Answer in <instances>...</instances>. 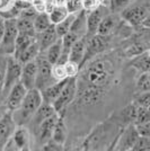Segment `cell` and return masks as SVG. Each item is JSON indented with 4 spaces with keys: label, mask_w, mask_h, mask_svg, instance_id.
Masks as SVG:
<instances>
[{
    "label": "cell",
    "mask_w": 150,
    "mask_h": 151,
    "mask_svg": "<svg viewBox=\"0 0 150 151\" xmlns=\"http://www.w3.org/2000/svg\"><path fill=\"white\" fill-rule=\"evenodd\" d=\"M118 64L110 55H97L80 68L78 81L108 91L116 80Z\"/></svg>",
    "instance_id": "6da1fadb"
},
{
    "label": "cell",
    "mask_w": 150,
    "mask_h": 151,
    "mask_svg": "<svg viewBox=\"0 0 150 151\" xmlns=\"http://www.w3.org/2000/svg\"><path fill=\"white\" fill-rule=\"evenodd\" d=\"M43 103L42 94L36 88L27 90L20 106L13 112V117L17 125H26L30 123L33 115Z\"/></svg>",
    "instance_id": "7a4b0ae2"
},
{
    "label": "cell",
    "mask_w": 150,
    "mask_h": 151,
    "mask_svg": "<svg viewBox=\"0 0 150 151\" xmlns=\"http://www.w3.org/2000/svg\"><path fill=\"white\" fill-rule=\"evenodd\" d=\"M111 44H112V35H100V34L86 35V50L80 68L93 58L105 53Z\"/></svg>",
    "instance_id": "3957f363"
},
{
    "label": "cell",
    "mask_w": 150,
    "mask_h": 151,
    "mask_svg": "<svg viewBox=\"0 0 150 151\" xmlns=\"http://www.w3.org/2000/svg\"><path fill=\"white\" fill-rule=\"evenodd\" d=\"M148 17H150L148 0H144V2L133 4V5L130 4L121 13V18H122L121 20H123L125 24L131 27L140 26L144 19Z\"/></svg>",
    "instance_id": "277c9868"
},
{
    "label": "cell",
    "mask_w": 150,
    "mask_h": 151,
    "mask_svg": "<svg viewBox=\"0 0 150 151\" xmlns=\"http://www.w3.org/2000/svg\"><path fill=\"white\" fill-rule=\"evenodd\" d=\"M76 93H77V80H76V77L68 78L60 95L58 96V98H56V101L52 103V106L54 108L56 113L60 114V115L64 114V112L67 111V108L72 104V101H75Z\"/></svg>",
    "instance_id": "5b68a950"
},
{
    "label": "cell",
    "mask_w": 150,
    "mask_h": 151,
    "mask_svg": "<svg viewBox=\"0 0 150 151\" xmlns=\"http://www.w3.org/2000/svg\"><path fill=\"white\" fill-rule=\"evenodd\" d=\"M36 82H35V88L38 89L40 91H42L46 87H49L56 80L53 79V77L51 75V67L52 64L49 63V61L44 58L42 53H40L36 59Z\"/></svg>",
    "instance_id": "8992f818"
},
{
    "label": "cell",
    "mask_w": 150,
    "mask_h": 151,
    "mask_svg": "<svg viewBox=\"0 0 150 151\" xmlns=\"http://www.w3.org/2000/svg\"><path fill=\"white\" fill-rule=\"evenodd\" d=\"M5 20V31L0 41V53L5 55H13L15 51V42L18 35L16 18L4 19Z\"/></svg>",
    "instance_id": "52a82bcc"
},
{
    "label": "cell",
    "mask_w": 150,
    "mask_h": 151,
    "mask_svg": "<svg viewBox=\"0 0 150 151\" xmlns=\"http://www.w3.org/2000/svg\"><path fill=\"white\" fill-rule=\"evenodd\" d=\"M20 72H22V64L13 55H9L8 62H7L6 73L2 82V95L7 94L15 83L19 82Z\"/></svg>",
    "instance_id": "ba28073f"
},
{
    "label": "cell",
    "mask_w": 150,
    "mask_h": 151,
    "mask_svg": "<svg viewBox=\"0 0 150 151\" xmlns=\"http://www.w3.org/2000/svg\"><path fill=\"white\" fill-rule=\"evenodd\" d=\"M138 139L139 134L136 130L134 124H128L120 132L116 148H119L120 151H131L134 145L137 143Z\"/></svg>",
    "instance_id": "9c48e42d"
},
{
    "label": "cell",
    "mask_w": 150,
    "mask_h": 151,
    "mask_svg": "<svg viewBox=\"0 0 150 151\" xmlns=\"http://www.w3.org/2000/svg\"><path fill=\"white\" fill-rule=\"evenodd\" d=\"M26 93H27V89L20 82L15 83L10 88V90L7 93L6 101H5V106H6L7 109L10 111V112L16 111L20 106Z\"/></svg>",
    "instance_id": "30bf717a"
},
{
    "label": "cell",
    "mask_w": 150,
    "mask_h": 151,
    "mask_svg": "<svg viewBox=\"0 0 150 151\" xmlns=\"http://www.w3.org/2000/svg\"><path fill=\"white\" fill-rule=\"evenodd\" d=\"M111 13L110 8L106 7L104 4L100 5L98 8L87 13V35H94L97 32V28L100 26L102 19Z\"/></svg>",
    "instance_id": "8fae6325"
},
{
    "label": "cell",
    "mask_w": 150,
    "mask_h": 151,
    "mask_svg": "<svg viewBox=\"0 0 150 151\" xmlns=\"http://www.w3.org/2000/svg\"><path fill=\"white\" fill-rule=\"evenodd\" d=\"M19 82L25 87L27 90L35 88L36 82V62L35 60L22 64V72Z\"/></svg>",
    "instance_id": "7c38bea8"
},
{
    "label": "cell",
    "mask_w": 150,
    "mask_h": 151,
    "mask_svg": "<svg viewBox=\"0 0 150 151\" xmlns=\"http://www.w3.org/2000/svg\"><path fill=\"white\" fill-rule=\"evenodd\" d=\"M17 124L13 117V112L7 111L6 114L0 120V142L6 145L7 141L12 138Z\"/></svg>",
    "instance_id": "4fadbf2b"
},
{
    "label": "cell",
    "mask_w": 150,
    "mask_h": 151,
    "mask_svg": "<svg viewBox=\"0 0 150 151\" xmlns=\"http://www.w3.org/2000/svg\"><path fill=\"white\" fill-rule=\"evenodd\" d=\"M58 117H59V114L56 113L54 115L48 117L46 120H44L36 127V130H38V137L40 139V142L42 145H44L45 142H48L49 140H51L52 132H53V129H54V125H56Z\"/></svg>",
    "instance_id": "5bb4252c"
},
{
    "label": "cell",
    "mask_w": 150,
    "mask_h": 151,
    "mask_svg": "<svg viewBox=\"0 0 150 151\" xmlns=\"http://www.w3.org/2000/svg\"><path fill=\"white\" fill-rule=\"evenodd\" d=\"M119 24L120 18L118 15L111 13L107 14L106 16L102 19L96 34H100V35H113L114 31L118 29Z\"/></svg>",
    "instance_id": "9a60e30c"
},
{
    "label": "cell",
    "mask_w": 150,
    "mask_h": 151,
    "mask_svg": "<svg viewBox=\"0 0 150 151\" xmlns=\"http://www.w3.org/2000/svg\"><path fill=\"white\" fill-rule=\"evenodd\" d=\"M58 38H59V36L56 34L54 25H51L48 29L36 34V41H38V47H40V53H43L44 51L51 44H53Z\"/></svg>",
    "instance_id": "2e32d148"
},
{
    "label": "cell",
    "mask_w": 150,
    "mask_h": 151,
    "mask_svg": "<svg viewBox=\"0 0 150 151\" xmlns=\"http://www.w3.org/2000/svg\"><path fill=\"white\" fill-rule=\"evenodd\" d=\"M69 32L74 33L79 37H84L85 35H87V13L85 10L76 14V17Z\"/></svg>",
    "instance_id": "e0dca14e"
},
{
    "label": "cell",
    "mask_w": 150,
    "mask_h": 151,
    "mask_svg": "<svg viewBox=\"0 0 150 151\" xmlns=\"http://www.w3.org/2000/svg\"><path fill=\"white\" fill-rule=\"evenodd\" d=\"M85 50H86V35L84 37L79 38L71 46V49L69 51L68 60L74 61V62L78 63L79 65H81L84 55H85Z\"/></svg>",
    "instance_id": "ac0fdd59"
},
{
    "label": "cell",
    "mask_w": 150,
    "mask_h": 151,
    "mask_svg": "<svg viewBox=\"0 0 150 151\" xmlns=\"http://www.w3.org/2000/svg\"><path fill=\"white\" fill-rule=\"evenodd\" d=\"M129 65L138 71L139 73L149 72L150 62H149V51H146L144 53H140L136 57L130 59Z\"/></svg>",
    "instance_id": "d6986e66"
},
{
    "label": "cell",
    "mask_w": 150,
    "mask_h": 151,
    "mask_svg": "<svg viewBox=\"0 0 150 151\" xmlns=\"http://www.w3.org/2000/svg\"><path fill=\"white\" fill-rule=\"evenodd\" d=\"M68 79V78H67ZM67 79L66 80H61V81H56L53 82L52 85H50L49 87L42 90L41 94H42V98H43V101L45 103H49V104H52L53 101L58 98V96L60 95L62 88L64 87L66 82H67Z\"/></svg>",
    "instance_id": "ffe728a7"
},
{
    "label": "cell",
    "mask_w": 150,
    "mask_h": 151,
    "mask_svg": "<svg viewBox=\"0 0 150 151\" xmlns=\"http://www.w3.org/2000/svg\"><path fill=\"white\" fill-rule=\"evenodd\" d=\"M146 51H149V41H148V38L136 40V41L131 42L124 49L123 53H124V55L126 58L131 59V58L136 57L140 53H144Z\"/></svg>",
    "instance_id": "44dd1931"
},
{
    "label": "cell",
    "mask_w": 150,
    "mask_h": 151,
    "mask_svg": "<svg viewBox=\"0 0 150 151\" xmlns=\"http://www.w3.org/2000/svg\"><path fill=\"white\" fill-rule=\"evenodd\" d=\"M56 114V111L52 106V104H49V103H45L43 101L41 104V106L38 108V111L35 112V114L33 115L31 122L33 123V125L35 127H38L44 120H46L48 117H50L52 115Z\"/></svg>",
    "instance_id": "7402d4cb"
},
{
    "label": "cell",
    "mask_w": 150,
    "mask_h": 151,
    "mask_svg": "<svg viewBox=\"0 0 150 151\" xmlns=\"http://www.w3.org/2000/svg\"><path fill=\"white\" fill-rule=\"evenodd\" d=\"M12 141L15 145V147L17 148V150L25 147V145H30V132L25 127V125H17L16 130L14 131L13 135H12Z\"/></svg>",
    "instance_id": "603a6c76"
},
{
    "label": "cell",
    "mask_w": 150,
    "mask_h": 151,
    "mask_svg": "<svg viewBox=\"0 0 150 151\" xmlns=\"http://www.w3.org/2000/svg\"><path fill=\"white\" fill-rule=\"evenodd\" d=\"M67 135H68V130H67L66 122L63 120V115L59 114V117L56 120V123L54 125V129H53L51 139L53 141L58 142V143H60V145H64V142L67 140Z\"/></svg>",
    "instance_id": "cb8c5ba5"
},
{
    "label": "cell",
    "mask_w": 150,
    "mask_h": 151,
    "mask_svg": "<svg viewBox=\"0 0 150 151\" xmlns=\"http://www.w3.org/2000/svg\"><path fill=\"white\" fill-rule=\"evenodd\" d=\"M61 53H62V41H61V37H59L53 44H51L44 51L42 54L49 61V63L54 64L59 61V59L61 57Z\"/></svg>",
    "instance_id": "d4e9b609"
},
{
    "label": "cell",
    "mask_w": 150,
    "mask_h": 151,
    "mask_svg": "<svg viewBox=\"0 0 150 151\" xmlns=\"http://www.w3.org/2000/svg\"><path fill=\"white\" fill-rule=\"evenodd\" d=\"M38 54H40V47H38V41H35L34 43H32L27 49H25L18 57L15 58V59H17L20 64H25L27 62L34 61Z\"/></svg>",
    "instance_id": "484cf974"
},
{
    "label": "cell",
    "mask_w": 150,
    "mask_h": 151,
    "mask_svg": "<svg viewBox=\"0 0 150 151\" xmlns=\"http://www.w3.org/2000/svg\"><path fill=\"white\" fill-rule=\"evenodd\" d=\"M36 41V36H30V35H24V34H18L16 42H15V51H14V58H17L23 52L27 49L32 43Z\"/></svg>",
    "instance_id": "4316f807"
},
{
    "label": "cell",
    "mask_w": 150,
    "mask_h": 151,
    "mask_svg": "<svg viewBox=\"0 0 150 151\" xmlns=\"http://www.w3.org/2000/svg\"><path fill=\"white\" fill-rule=\"evenodd\" d=\"M16 25H17L18 34L36 36V33H35V29H34V25H33V20H31V19L18 17V18H16Z\"/></svg>",
    "instance_id": "83f0119b"
},
{
    "label": "cell",
    "mask_w": 150,
    "mask_h": 151,
    "mask_svg": "<svg viewBox=\"0 0 150 151\" xmlns=\"http://www.w3.org/2000/svg\"><path fill=\"white\" fill-rule=\"evenodd\" d=\"M33 25H34V29H35V33H36V34L45 31V29H48V28L52 25L50 22L49 14L38 13V15H36V17L34 18V20H33Z\"/></svg>",
    "instance_id": "f1b7e54d"
},
{
    "label": "cell",
    "mask_w": 150,
    "mask_h": 151,
    "mask_svg": "<svg viewBox=\"0 0 150 151\" xmlns=\"http://www.w3.org/2000/svg\"><path fill=\"white\" fill-rule=\"evenodd\" d=\"M69 15V13L67 12L66 7L64 6H54L52 8L50 13H49V17H50V22L52 25H56L60 22H62L63 19L66 18Z\"/></svg>",
    "instance_id": "f546056e"
},
{
    "label": "cell",
    "mask_w": 150,
    "mask_h": 151,
    "mask_svg": "<svg viewBox=\"0 0 150 151\" xmlns=\"http://www.w3.org/2000/svg\"><path fill=\"white\" fill-rule=\"evenodd\" d=\"M75 17H76L75 14H69L62 22H60L59 24L54 25V28H56V32L59 37H62L63 35H66L70 31V27H71V24H72Z\"/></svg>",
    "instance_id": "4dcf8cb0"
},
{
    "label": "cell",
    "mask_w": 150,
    "mask_h": 151,
    "mask_svg": "<svg viewBox=\"0 0 150 151\" xmlns=\"http://www.w3.org/2000/svg\"><path fill=\"white\" fill-rule=\"evenodd\" d=\"M32 7L38 13H46L49 14L52 8L56 6L54 0H31Z\"/></svg>",
    "instance_id": "1f68e13d"
},
{
    "label": "cell",
    "mask_w": 150,
    "mask_h": 151,
    "mask_svg": "<svg viewBox=\"0 0 150 151\" xmlns=\"http://www.w3.org/2000/svg\"><path fill=\"white\" fill-rule=\"evenodd\" d=\"M136 114H137V105L134 103L129 104L128 106H125L122 111V121L125 124H134L136 120Z\"/></svg>",
    "instance_id": "d6a6232c"
},
{
    "label": "cell",
    "mask_w": 150,
    "mask_h": 151,
    "mask_svg": "<svg viewBox=\"0 0 150 151\" xmlns=\"http://www.w3.org/2000/svg\"><path fill=\"white\" fill-rule=\"evenodd\" d=\"M136 90L137 94L139 93H144V91H149L150 90V75L149 72H144L140 73L137 78L136 81Z\"/></svg>",
    "instance_id": "836d02e7"
},
{
    "label": "cell",
    "mask_w": 150,
    "mask_h": 151,
    "mask_svg": "<svg viewBox=\"0 0 150 151\" xmlns=\"http://www.w3.org/2000/svg\"><path fill=\"white\" fill-rule=\"evenodd\" d=\"M51 75L53 77V79L56 81H61V80H66L68 77L66 75V70L64 67L61 63H54L51 67Z\"/></svg>",
    "instance_id": "e575fe53"
},
{
    "label": "cell",
    "mask_w": 150,
    "mask_h": 151,
    "mask_svg": "<svg viewBox=\"0 0 150 151\" xmlns=\"http://www.w3.org/2000/svg\"><path fill=\"white\" fill-rule=\"evenodd\" d=\"M146 122H150L149 108L137 106V114H136L134 124H141V123H146Z\"/></svg>",
    "instance_id": "d590c367"
},
{
    "label": "cell",
    "mask_w": 150,
    "mask_h": 151,
    "mask_svg": "<svg viewBox=\"0 0 150 151\" xmlns=\"http://www.w3.org/2000/svg\"><path fill=\"white\" fill-rule=\"evenodd\" d=\"M64 7L69 14H75V15L84 10L81 0H64Z\"/></svg>",
    "instance_id": "8d00e7d4"
},
{
    "label": "cell",
    "mask_w": 150,
    "mask_h": 151,
    "mask_svg": "<svg viewBox=\"0 0 150 151\" xmlns=\"http://www.w3.org/2000/svg\"><path fill=\"white\" fill-rule=\"evenodd\" d=\"M63 67H64V70H66V75L68 78H74V77H77L79 71H80V65L78 63L74 62V61H70L68 60L67 62L63 63Z\"/></svg>",
    "instance_id": "74e56055"
},
{
    "label": "cell",
    "mask_w": 150,
    "mask_h": 151,
    "mask_svg": "<svg viewBox=\"0 0 150 151\" xmlns=\"http://www.w3.org/2000/svg\"><path fill=\"white\" fill-rule=\"evenodd\" d=\"M133 103H134L137 106H141V107H144V108H149L150 93L149 91H144V93H139V94H137Z\"/></svg>",
    "instance_id": "f35d334b"
},
{
    "label": "cell",
    "mask_w": 150,
    "mask_h": 151,
    "mask_svg": "<svg viewBox=\"0 0 150 151\" xmlns=\"http://www.w3.org/2000/svg\"><path fill=\"white\" fill-rule=\"evenodd\" d=\"M133 0H111L110 1V10L111 12H121L125 7L132 4Z\"/></svg>",
    "instance_id": "ab89813d"
},
{
    "label": "cell",
    "mask_w": 150,
    "mask_h": 151,
    "mask_svg": "<svg viewBox=\"0 0 150 151\" xmlns=\"http://www.w3.org/2000/svg\"><path fill=\"white\" fill-rule=\"evenodd\" d=\"M131 151H150V141L149 138L139 137L137 143L134 145Z\"/></svg>",
    "instance_id": "60d3db41"
},
{
    "label": "cell",
    "mask_w": 150,
    "mask_h": 151,
    "mask_svg": "<svg viewBox=\"0 0 150 151\" xmlns=\"http://www.w3.org/2000/svg\"><path fill=\"white\" fill-rule=\"evenodd\" d=\"M82 1V9L89 13L92 10H94L96 8H98L100 5H103V1L104 0H81Z\"/></svg>",
    "instance_id": "b9f144b4"
},
{
    "label": "cell",
    "mask_w": 150,
    "mask_h": 151,
    "mask_svg": "<svg viewBox=\"0 0 150 151\" xmlns=\"http://www.w3.org/2000/svg\"><path fill=\"white\" fill-rule=\"evenodd\" d=\"M134 126H136V130H137L139 137H146V138L150 137V122L134 124Z\"/></svg>",
    "instance_id": "7bdbcfd3"
},
{
    "label": "cell",
    "mask_w": 150,
    "mask_h": 151,
    "mask_svg": "<svg viewBox=\"0 0 150 151\" xmlns=\"http://www.w3.org/2000/svg\"><path fill=\"white\" fill-rule=\"evenodd\" d=\"M42 151H63V145H60L51 139L43 145Z\"/></svg>",
    "instance_id": "ee69618b"
},
{
    "label": "cell",
    "mask_w": 150,
    "mask_h": 151,
    "mask_svg": "<svg viewBox=\"0 0 150 151\" xmlns=\"http://www.w3.org/2000/svg\"><path fill=\"white\" fill-rule=\"evenodd\" d=\"M7 62H8V55L0 53V82H4V78H5L7 69Z\"/></svg>",
    "instance_id": "f6af8a7d"
},
{
    "label": "cell",
    "mask_w": 150,
    "mask_h": 151,
    "mask_svg": "<svg viewBox=\"0 0 150 151\" xmlns=\"http://www.w3.org/2000/svg\"><path fill=\"white\" fill-rule=\"evenodd\" d=\"M15 4V0H0V14L10 9Z\"/></svg>",
    "instance_id": "bcb514c9"
},
{
    "label": "cell",
    "mask_w": 150,
    "mask_h": 151,
    "mask_svg": "<svg viewBox=\"0 0 150 151\" xmlns=\"http://www.w3.org/2000/svg\"><path fill=\"white\" fill-rule=\"evenodd\" d=\"M119 137H120V133L115 137V138H114V140L111 142V145H108V148H107L105 151H115V149H116V145H118V140H119Z\"/></svg>",
    "instance_id": "7dc6e473"
},
{
    "label": "cell",
    "mask_w": 150,
    "mask_h": 151,
    "mask_svg": "<svg viewBox=\"0 0 150 151\" xmlns=\"http://www.w3.org/2000/svg\"><path fill=\"white\" fill-rule=\"evenodd\" d=\"M4 31H5V20H4V18L0 17V41H1L2 35H4Z\"/></svg>",
    "instance_id": "c3c4849f"
},
{
    "label": "cell",
    "mask_w": 150,
    "mask_h": 151,
    "mask_svg": "<svg viewBox=\"0 0 150 151\" xmlns=\"http://www.w3.org/2000/svg\"><path fill=\"white\" fill-rule=\"evenodd\" d=\"M7 111H8V109L6 108L5 105H0V120H1V119H2V116L6 114Z\"/></svg>",
    "instance_id": "681fc988"
},
{
    "label": "cell",
    "mask_w": 150,
    "mask_h": 151,
    "mask_svg": "<svg viewBox=\"0 0 150 151\" xmlns=\"http://www.w3.org/2000/svg\"><path fill=\"white\" fill-rule=\"evenodd\" d=\"M17 151H33V150H32L31 148H30V145H25V147H23V148H20V149H18Z\"/></svg>",
    "instance_id": "f907efd6"
},
{
    "label": "cell",
    "mask_w": 150,
    "mask_h": 151,
    "mask_svg": "<svg viewBox=\"0 0 150 151\" xmlns=\"http://www.w3.org/2000/svg\"><path fill=\"white\" fill-rule=\"evenodd\" d=\"M4 147H5V143H2V142H0V151L4 150Z\"/></svg>",
    "instance_id": "816d5d0a"
},
{
    "label": "cell",
    "mask_w": 150,
    "mask_h": 151,
    "mask_svg": "<svg viewBox=\"0 0 150 151\" xmlns=\"http://www.w3.org/2000/svg\"><path fill=\"white\" fill-rule=\"evenodd\" d=\"M2 95V82H0V96Z\"/></svg>",
    "instance_id": "f5cc1de1"
},
{
    "label": "cell",
    "mask_w": 150,
    "mask_h": 151,
    "mask_svg": "<svg viewBox=\"0 0 150 151\" xmlns=\"http://www.w3.org/2000/svg\"><path fill=\"white\" fill-rule=\"evenodd\" d=\"M81 151H89V150H88V147H87V145H85V147H84V149H82Z\"/></svg>",
    "instance_id": "db71d44e"
},
{
    "label": "cell",
    "mask_w": 150,
    "mask_h": 151,
    "mask_svg": "<svg viewBox=\"0 0 150 151\" xmlns=\"http://www.w3.org/2000/svg\"><path fill=\"white\" fill-rule=\"evenodd\" d=\"M28 1H31V0H28Z\"/></svg>",
    "instance_id": "11a10c76"
}]
</instances>
